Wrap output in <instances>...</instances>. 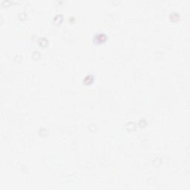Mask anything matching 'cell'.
Returning <instances> with one entry per match:
<instances>
[{
  "label": "cell",
  "mask_w": 190,
  "mask_h": 190,
  "mask_svg": "<svg viewBox=\"0 0 190 190\" xmlns=\"http://www.w3.org/2000/svg\"><path fill=\"white\" fill-rule=\"evenodd\" d=\"M92 81H93V77H92V76H91V75L87 76V77H85V80H84V82H85V83H86V84L91 83Z\"/></svg>",
  "instance_id": "obj_2"
},
{
  "label": "cell",
  "mask_w": 190,
  "mask_h": 190,
  "mask_svg": "<svg viewBox=\"0 0 190 190\" xmlns=\"http://www.w3.org/2000/svg\"><path fill=\"white\" fill-rule=\"evenodd\" d=\"M106 40V36L104 34H97L94 36V41L96 42H102Z\"/></svg>",
  "instance_id": "obj_1"
}]
</instances>
